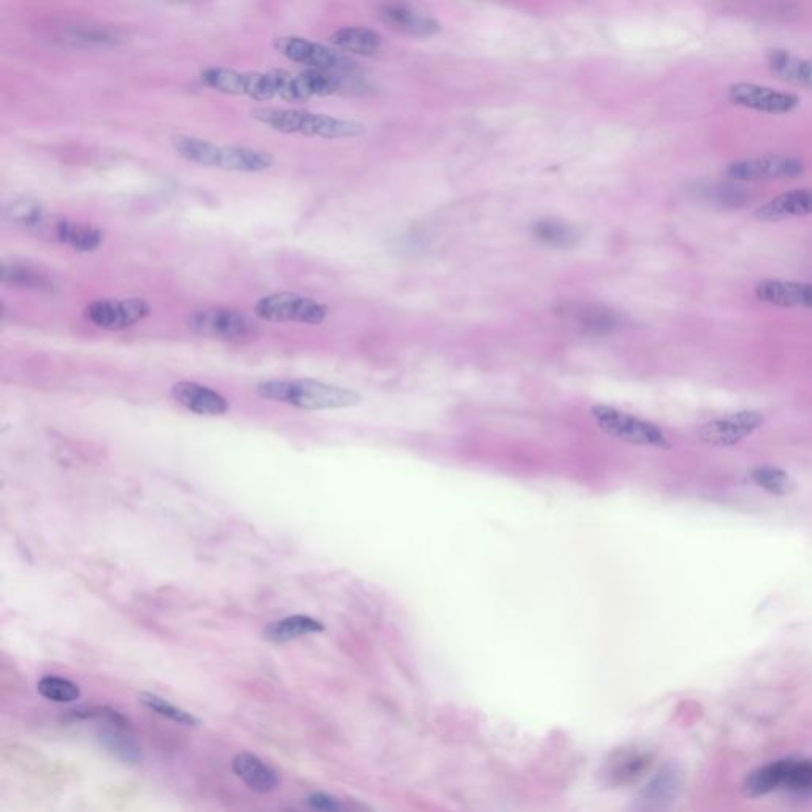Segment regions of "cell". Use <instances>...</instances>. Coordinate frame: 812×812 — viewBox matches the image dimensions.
<instances>
[{"mask_svg":"<svg viewBox=\"0 0 812 812\" xmlns=\"http://www.w3.org/2000/svg\"><path fill=\"white\" fill-rule=\"evenodd\" d=\"M257 318L269 322H297L318 326L326 321L327 307L318 300L294 292L265 295L254 305Z\"/></svg>","mask_w":812,"mask_h":812,"instance_id":"obj_8","label":"cell"},{"mask_svg":"<svg viewBox=\"0 0 812 812\" xmlns=\"http://www.w3.org/2000/svg\"><path fill=\"white\" fill-rule=\"evenodd\" d=\"M295 77L303 102H308L313 97L332 96L343 88V75L340 73L305 69Z\"/></svg>","mask_w":812,"mask_h":812,"instance_id":"obj_26","label":"cell"},{"mask_svg":"<svg viewBox=\"0 0 812 812\" xmlns=\"http://www.w3.org/2000/svg\"><path fill=\"white\" fill-rule=\"evenodd\" d=\"M2 283L12 288L31 289V291H51L53 281L34 265L24 262H8L2 265Z\"/></svg>","mask_w":812,"mask_h":812,"instance_id":"obj_27","label":"cell"},{"mask_svg":"<svg viewBox=\"0 0 812 812\" xmlns=\"http://www.w3.org/2000/svg\"><path fill=\"white\" fill-rule=\"evenodd\" d=\"M698 194L706 202L725 208L743 207L747 200L744 189L733 188V186H708V188H700Z\"/></svg>","mask_w":812,"mask_h":812,"instance_id":"obj_35","label":"cell"},{"mask_svg":"<svg viewBox=\"0 0 812 812\" xmlns=\"http://www.w3.org/2000/svg\"><path fill=\"white\" fill-rule=\"evenodd\" d=\"M61 37L73 46H105L119 42L118 32L99 26H69Z\"/></svg>","mask_w":812,"mask_h":812,"instance_id":"obj_30","label":"cell"},{"mask_svg":"<svg viewBox=\"0 0 812 812\" xmlns=\"http://www.w3.org/2000/svg\"><path fill=\"white\" fill-rule=\"evenodd\" d=\"M330 43L341 53L375 56L383 46V39L378 32L367 27L348 26L341 27L330 35Z\"/></svg>","mask_w":812,"mask_h":812,"instance_id":"obj_24","label":"cell"},{"mask_svg":"<svg viewBox=\"0 0 812 812\" xmlns=\"http://www.w3.org/2000/svg\"><path fill=\"white\" fill-rule=\"evenodd\" d=\"M381 20L394 31L414 37H430L440 32V23L405 5H384Z\"/></svg>","mask_w":812,"mask_h":812,"instance_id":"obj_23","label":"cell"},{"mask_svg":"<svg viewBox=\"0 0 812 812\" xmlns=\"http://www.w3.org/2000/svg\"><path fill=\"white\" fill-rule=\"evenodd\" d=\"M75 717L99 719L97 738L105 747V751L110 752L115 759L132 765L142 762V746L135 740L134 730L123 714H119L115 709L102 708L80 711Z\"/></svg>","mask_w":812,"mask_h":812,"instance_id":"obj_7","label":"cell"},{"mask_svg":"<svg viewBox=\"0 0 812 812\" xmlns=\"http://www.w3.org/2000/svg\"><path fill=\"white\" fill-rule=\"evenodd\" d=\"M752 479L763 491L773 495H787L793 491V483L786 472L776 467H757L752 470Z\"/></svg>","mask_w":812,"mask_h":812,"instance_id":"obj_34","label":"cell"},{"mask_svg":"<svg viewBox=\"0 0 812 812\" xmlns=\"http://www.w3.org/2000/svg\"><path fill=\"white\" fill-rule=\"evenodd\" d=\"M138 700L143 706L153 711L154 714L169 719L175 724L184 725V727H197L200 724L199 719L194 714L188 713L186 709L180 708V706L173 705V703L164 700L159 695L143 692V694L138 695Z\"/></svg>","mask_w":812,"mask_h":812,"instance_id":"obj_31","label":"cell"},{"mask_svg":"<svg viewBox=\"0 0 812 812\" xmlns=\"http://www.w3.org/2000/svg\"><path fill=\"white\" fill-rule=\"evenodd\" d=\"M275 48L289 61L297 62L311 70H324V72L345 73L356 69V62L345 53L311 42V40L295 37V35H281L276 37Z\"/></svg>","mask_w":812,"mask_h":812,"instance_id":"obj_9","label":"cell"},{"mask_svg":"<svg viewBox=\"0 0 812 812\" xmlns=\"http://www.w3.org/2000/svg\"><path fill=\"white\" fill-rule=\"evenodd\" d=\"M568 318L589 334H608L619 327V318L614 313L600 307H578L568 310Z\"/></svg>","mask_w":812,"mask_h":812,"instance_id":"obj_29","label":"cell"},{"mask_svg":"<svg viewBox=\"0 0 812 812\" xmlns=\"http://www.w3.org/2000/svg\"><path fill=\"white\" fill-rule=\"evenodd\" d=\"M533 232L540 242L556 246V248H567L578 242V232L575 227L568 226L567 223H562L557 219H543L537 223Z\"/></svg>","mask_w":812,"mask_h":812,"instance_id":"obj_32","label":"cell"},{"mask_svg":"<svg viewBox=\"0 0 812 812\" xmlns=\"http://www.w3.org/2000/svg\"><path fill=\"white\" fill-rule=\"evenodd\" d=\"M251 115H253L257 123L264 124L272 131L281 132V134H297L319 138H349L357 137V135L364 132V126L356 123V121L322 115V113L307 112V110H299V108H254Z\"/></svg>","mask_w":812,"mask_h":812,"instance_id":"obj_3","label":"cell"},{"mask_svg":"<svg viewBox=\"0 0 812 812\" xmlns=\"http://www.w3.org/2000/svg\"><path fill=\"white\" fill-rule=\"evenodd\" d=\"M728 100L736 107L767 115H789L800 107V96L795 92L779 91L759 83H733L728 88Z\"/></svg>","mask_w":812,"mask_h":812,"instance_id":"obj_12","label":"cell"},{"mask_svg":"<svg viewBox=\"0 0 812 812\" xmlns=\"http://www.w3.org/2000/svg\"><path fill=\"white\" fill-rule=\"evenodd\" d=\"M172 395L186 410L202 416H221L229 411V402L223 395L202 384L181 381L173 386Z\"/></svg>","mask_w":812,"mask_h":812,"instance_id":"obj_19","label":"cell"},{"mask_svg":"<svg viewBox=\"0 0 812 812\" xmlns=\"http://www.w3.org/2000/svg\"><path fill=\"white\" fill-rule=\"evenodd\" d=\"M51 237L62 245L70 246L80 253L96 251L104 243V230L86 223H73L69 219H54L50 229Z\"/></svg>","mask_w":812,"mask_h":812,"instance_id":"obj_21","label":"cell"},{"mask_svg":"<svg viewBox=\"0 0 812 812\" xmlns=\"http://www.w3.org/2000/svg\"><path fill=\"white\" fill-rule=\"evenodd\" d=\"M203 85L229 96L248 97L257 102L281 99L291 104H303L297 78L288 70L270 72H240L226 67H208L200 73Z\"/></svg>","mask_w":812,"mask_h":812,"instance_id":"obj_1","label":"cell"},{"mask_svg":"<svg viewBox=\"0 0 812 812\" xmlns=\"http://www.w3.org/2000/svg\"><path fill=\"white\" fill-rule=\"evenodd\" d=\"M150 311V303L143 299H100L85 308V318L99 329L118 332L143 321Z\"/></svg>","mask_w":812,"mask_h":812,"instance_id":"obj_13","label":"cell"},{"mask_svg":"<svg viewBox=\"0 0 812 812\" xmlns=\"http://www.w3.org/2000/svg\"><path fill=\"white\" fill-rule=\"evenodd\" d=\"M762 223H781L786 219L812 216V188H797L782 192L754 211Z\"/></svg>","mask_w":812,"mask_h":812,"instance_id":"obj_18","label":"cell"},{"mask_svg":"<svg viewBox=\"0 0 812 812\" xmlns=\"http://www.w3.org/2000/svg\"><path fill=\"white\" fill-rule=\"evenodd\" d=\"M598 429L613 440L622 441L627 445L640 446V448L670 449L671 443L662 429L636 418L633 414L616 410L613 406L595 405L590 410Z\"/></svg>","mask_w":812,"mask_h":812,"instance_id":"obj_5","label":"cell"},{"mask_svg":"<svg viewBox=\"0 0 812 812\" xmlns=\"http://www.w3.org/2000/svg\"><path fill=\"white\" fill-rule=\"evenodd\" d=\"M232 770L249 789L257 793H269L280 786V776L270 765L251 752H240L232 760Z\"/></svg>","mask_w":812,"mask_h":812,"instance_id":"obj_22","label":"cell"},{"mask_svg":"<svg viewBox=\"0 0 812 812\" xmlns=\"http://www.w3.org/2000/svg\"><path fill=\"white\" fill-rule=\"evenodd\" d=\"M755 299L778 308L812 310V283L790 280H763L754 289Z\"/></svg>","mask_w":812,"mask_h":812,"instance_id":"obj_17","label":"cell"},{"mask_svg":"<svg viewBox=\"0 0 812 812\" xmlns=\"http://www.w3.org/2000/svg\"><path fill=\"white\" fill-rule=\"evenodd\" d=\"M762 426V414L757 411H738L706 422L697 430V437L705 445L730 448L754 435Z\"/></svg>","mask_w":812,"mask_h":812,"instance_id":"obj_14","label":"cell"},{"mask_svg":"<svg viewBox=\"0 0 812 812\" xmlns=\"http://www.w3.org/2000/svg\"><path fill=\"white\" fill-rule=\"evenodd\" d=\"M805 172V162L793 154H762L752 158L736 159L725 169L728 177L741 183L787 180L800 177Z\"/></svg>","mask_w":812,"mask_h":812,"instance_id":"obj_10","label":"cell"},{"mask_svg":"<svg viewBox=\"0 0 812 812\" xmlns=\"http://www.w3.org/2000/svg\"><path fill=\"white\" fill-rule=\"evenodd\" d=\"M768 69L774 77L798 88L812 89V61L801 58L786 48H771L765 54Z\"/></svg>","mask_w":812,"mask_h":812,"instance_id":"obj_20","label":"cell"},{"mask_svg":"<svg viewBox=\"0 0 812 812\" xmlns=\"http://www.w3.org/2000/svg\"><path fill=\"white\" fill-rule=\"evenodd\" d=\"M37 692L54 703H73L81 695L80 687L75 682L61 676H43L37 682Z\"/></svg>","mask_w":812,"mask_h":812,"instance_id":"obj_33","label":"cell"},{"mask_svg":"<svg viewBox=\"0 0 812 812\" xmlns=\"http://www.w3.org/2000/svg\"><path fill=\"white\" fill-rule=\"evenodd\" d=\"M173 146L181 158L207 169L259 173L273 165V156L267 151L246 146L218 145L189 135L175 138Z\"/></svg>","mask_w":812,"mask_h":812,"instance_id":"obj_2","label":"cell"},{"mask_svg":"<svg viewBox=\"0 0 812 812\" xmlns=\"http://www.w3.org/2000/svg\"><path fill=\"white\" fill-rule=\"evenodd\" d=\"M188 326L200 337L223 341L245 340L256 332V324L248 315L224 307L202 308L192 313Z\"/></svg>","mask_w":812,"mask_h":812,"instance_id":"obj_11","label":"cell"},{"mask_svg":"<svg viewBox=\"0 0 812 812\" xmlns=\"http://www.w3.org/2000/svg\"><path fill=\"white\" fill-rule=\"evenodd\" d=\"M652 762H654V757L651 752L644 751L640 747L617 749L609 755L603 765L600 778L608 787L630 786L648 773Z\"/></svg>","mask_w":812,"mask_h":812,"instance_id":"obj_15","label":"cell"},{"mask_svg":"<svg viewBox=\"0 0 812 812\" xmlns=\"http://www.w3.org/2000/svg\"><path fill=\"white\" fill-rule=\"evenodd\" d=\"M682 790V773L676 765H665L644 787L636 800L635 812H667Z\"/></svg>","mask_w":812,"mask_h":812,"instance_id":"obj_16","label":"cell"},{"mask_svg":"<svg viewBox=\"0 0 812 812\" xmlns=\"http://www.w3.org/2000/svg\"><path fill=\"white\" fill-rule=\"evenodd\" d=\"M319 632H324V625L321 622L316 621L313 617L297 614V616L286 617V619L273 622L269 627H265L264 638L270 643L280 644Z\"/></svg>","mask_w":812,"mask_h":812,"instance_id":"obj_25","label":"cell"},{"mask_svg":"<svg viewBox=\"0 0 812 812\" xmlns=\"http://www.w3.org/2000/svg\"><path fill=\"white\" fill-rule=\"evenodd\" d=\"M751 797H762L776 790L812 792V760L782 759L752 771L744 782Z\"/></svg>","mask_w":812,"mask_h":812,"instance_id":"obj_6","label":"cell"},{"mask_svg":"<svg viewBox=\"0 0 812 812\" xmlns=\"http://www.w3.org/2000/svg\"><path fill=\"white\" fill-rule=\"evenodd\" d=\"M257 395L272 402L288 403L300 410H335L361 403V395L345 387L315 380H272L257 384Z\"/></svg>","mask_w":812,"mask_h":812,"instance_id":"obj_4","label":"cell"},{"mask_svg":"<svg viewBox=\"0 0 812 812\" xmlns=\"http://www.w3.org/2000/svg\"><path fill=\"white\" fill-rule=\"evenodd\" d=\"M5 219L13 226L23 229L42 230L46 224L45 210L42 203L31 197H18L7 203L4 210Z\"/></svg>","mask_w":812,"mask_h":812,"instance_id":"obj_28","label":"cell"},{"mask_svg":"<svg viewBox=\"0 0 812 812\" xmlns=\"http://www.w3.org/2000/svg\"><path fill=\"white\" fill-rule=\"evenodd\" d=\"M308 805L310 808L319 812H338L340 811V803L337 798L330 797L327 793H313L308 797Z\"/></svg>","mask_w":812,"mask_h":812,"instance_id":"obj_36","label":"cell"}]
</instances>
